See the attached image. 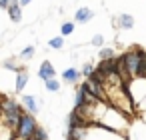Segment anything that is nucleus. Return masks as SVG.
Instances as JSON below:
<instances>
[{"instance_id": "nucleus-1", "label": "nucleus", "mask_w": 146, "mask_h": 140, "mask_svg": "<svg viewBox=\"0 0 146 140\" xmlns=\"http://www.w3.org/2000/svg\"><path fill=\"white\" fill-rule=\"evenodd\" d=\"M96 124H102V126H106V128H110V130H114V132L126 136V134H128V126H130V116L124 114L122 110H118V108L106 104L104 110L100 112Z\"/></svg>"}, {"instance_id": "nucleus-2", "label": "nucleus", "mask_w": 146, "mask_h": 140, "mask_svg": "<svg viewBox=\"0 0 146 140\" xmlns=\"http://www.w3.org/2000/svg\"><path fill=\"white\" fill-rule=\"evenodd\" d=\"M82 140H128V138L102 124H88L82 128Z\"/></svg>"}, {"instance_id": "nucleus-3", "label": "nucleus", "mask_w": 146, "mask_h": 140, "mask_svg": "<svg viewBox=\"0 0 146 140\" xmlns=\"http://www.w3.org/2000/svg\"><path fill=\"white\" fill-rule=\"evenodd\" d=\"M36 126H38L36 124V116L30 114V112H26V110H22L20 112V122H18V126L14 130L16 140H28L32 136V132L36 130Z\"/></svg>"}, {"instance_id": "nucleus-4", "label": "nucleus", "mask_w": 146, "mask_h": 140, "mask_svg": "<svg viewBox=\"0 0 146 140\" xmlns=\"http://www.w3.org/2000/svg\"><path fill=\"white\" fill-rule=\"evenodd\" d=\"M124 88H126V92H128L132 104L136 106V104L146 96V78H144V76H134V78H130V80L124 84Z\"/></svg>"}, {"instance_id": "nucleus-5", "label": "nucleus", "mask_w": 146, "mask_h": 140, "mask_svg": "<svg viewBox=\"0 0 146 140\" xmlns=\"http://www.w3.org/2000/svg\"><path fill=\"white\" fill-rule=\"evenodd\" d=\"M144 52H146V50L136 48V46L124 52V62H126V70H128L130 78L138 76V68H140V62H142V58H144Z\"/></svg>"}, {"instance_id": "nucleus-6", "label": "nucleus", "mask_w": 146, "mask_h": 140, "mask_svg": "<svg viewBox=\"0 0 146 140\" xmlns=\"http://www.w3.org/2000/svg\"><path fill=\"white\" fill-rule=\"evenodd\" d=\"M126 138H128V140H146V124H144L140 118L130 120Z\"/></svg>"}, {"instance_id": "nucleus-7", "label": "nucleus", "mask_w": 146, "mask_h": 140, "mask_svg": "<svg viewBox=\"0 0 146 140\" xmlns=\"http://www.w3.org/2000/svg\"><path fill=\"white\" fill-rule=\"evenodd\" d=\"M80 78H82V72H80V68H76V66H68L66 70H62V82H64V84L76 86V84L80 82Z\"/></svg>"}, {"instance_id": "nucleus-8", "label": "nucleus", "mask_w": 146, "mask_h": 140, "mask_svg": "<svg viewBox=\"0 0 146 140\" xmlns=\"http://www.w3.org/2000/svg\"><path fill=\"white\" fill-rule=\"evenodd\" d=\"M20 102H22V108H24L26 112H30V114H38V112H40V102H38V96L24 94V96L20 98Z\"/></svg>"}, {"instance_id": "nucleus-9", "label": "nucleus", "mask_w": 146, "mask_h": 140, "mask_svg": "<svg viewBox=\"0 0 146 140\" xmlns=\"http://www.w3.org/2000/svg\"><path fill=\"white\" fill-rule=\"evenodd\" d=\"M92 18H94V10H92V8L82 6V8H78V10L74 12V22H76V24H88Z\"/></svg>"}, {"instance_id": "nucleus-10", "label": "nucleus", "mask_w": 146, "mask_h": 140, "mask_svg": "<svg viewBox=\"0 0 146 140\" xmlns=\"http://www.w3.org/2000/svg\"><path fill=\"white\" fill-rule=\"evenodd\" d=\"M38 76H40L42 82H46V80H50V78H56V70H54V66H52L50 60H44V62L40 64V68H38Z\"/></svg>"}, {"instance_id": "nucleus-11", "label": "nucleus", "mask_w": 146, "mask_h": 140, "mask_svg": "<svg viewBox=\"0 0 146 140\" xmlns=\"http://www.w3.org/2000/svg\"><path fill=\"white\" fill-rule=\"evenodd\" d=\"M26 84H28V72H26V68H22L20 72H16V80H14V92H16V94H20V92L26 88Z\"/></svg>"}, {"instance_id": "nucleus-12", "label": "nucleus", "mask_w": 146, "mask_h": 140, "mask_svg": "<svg viewBox=\"0 0 146 140\" xmlns=\"http://www.w3.org/2000/svg\"><path fill=\"white\" fill-rule=\"evenodd\" d=\"M8 14H10V20H12V22H16V24L22 22V6H20L18 0H12V2H10Z\"/></svg>"}, {"instance_id": "nucleus-13", "label": "nucleus", "mask_w": 146, "mask_h": 140, "mask_svg": "<svg viewBox=\"0 0 146 140\" xmlns=\"http://www.w3.org/2000/svg\"><path fill=\"white\" fill-rule=\"evenodd\" d=\"M134 26V16L132 14H120L118 16V28H122V30H130Z\"/></svg>"}, {"instance_id": "nucleus-14", "label": "nucleus", "mask_w": 146, "mask_h": 140, "mask_svg": "<svg viewBox=\"0 0 146 140\" xmlns=\"http://www.w3.org/2000/svg\"><path fill=\"white\" fill-rule=\"evenodd\" d=\"M98 58L100 60H112V58H116V50L112 46H102L98 50Z\"/></svg>"}, {"instance_id": "nucleus-15", "label": "nucleus", "mask_w": 146, "mask_h": 140, "mask_svg": "<svg viewBox=\"0 0 146 140\" xmlns=\"http://www.w3.org/2000/svg\"><path fill=\"white\" fill-rule=\"evenodd\" d=\"M84 102H86V100H84V88H82V84H80V86L76 84V92H74V108L78 110L80 106H84Z\"/></svg>"}, {"instance_id": "nucleus-16", "label": "nucleus", "mask_w": 146, "mask_h": 140, "mask_svg": "<svg viewBox=\"0 0 146 140\" xmlns=\"http://www.w3.org/2000/svg\"><path fill=\"white\" fill-rule=\"evenodd\" d=\"M74 28H76V22H70V20L62 22V26H60V36H70V34H74Z\"/></svg>"}, {"instance_id": "nucleus-17", "label": "nucleus", "mask_w": 146, "mask_h": 140, "mask_svg": "<svg viewBox=\"0 0 146 140\" xmlns=\"http://www.w3.org/2000/svg\"><path fill=\"white\" fill-rule=\"evenodd\" d=\"M48 46H50L52 50H62V48H64V36H54V38H50V40H48Z\"/></svg>"}, {"instance_id": "nucleus-18", "label": "nucleus", "mask_w": 146, "mask_h": 140, "mask_svg": "<svg viewBox=\"0 0 146 140\" xmlns=\"http://www.w3.org/2000/svg\"><path fill=\"white\" fill-rule=\"evenodd\" d=\"M28 140H48V132L42 128V126H36V130L32 132V136Z\"/></svg>"}, {"instance_id": "nucleus-19", "label": "nucleus", "mask_w": 146, "mask_h": 140, "mask_svg": "<svg viewBox=\"0 0 146 140\" xmlns=\"http://www.w3.org/2000/svg\"><path fill=\"white\" fill-rule=\"evenodd\" d=\"M44 88H46L48 92H60V82H58L56 78H50V80L44 82Z\"/></svg>"}, {"instance_id": "nucleus-20", "label": "nucleus", "mask_w": 146, "mask_h": 140, "mask_svg": "<svg viewBox=\"0 0 146 140\" xmlns=\"http://www.w3.org/2000/svg\"><path fill=\"white\" fill-rule=\"evenodd\" d=\"M34 52H36V48H34L32 44H28V46L20 52V60H30V58L34 56Z\"/></svg>"}, {"instance_id": "nucleus-21", "label": "nucleus", "mask_w": 146, "mask_h": 140, "mask_svg": "<svg viewBox=\"0 0 146 140\" xmlns=\"http://www.w3.org/2000/svg\"><path fill=\"white\" fill-rule=\"evenodd\" d=\"M2 66H4L6 70H10V72H20V70L24 68V66H20V64H16L14 60H6V62H4Z\"/></svg>"}, {"instance_id": "nucleus-22", "label": "nucleus", "mask_w": 146, "mask_h": 140, "mask_svg": "<svg viewBox=\"0 0 146 140\" xmlns=\"http://www.w3.org/2000/svg\"><path fill=\"white\" fill-rule=\"evenodd\" d=\"M80 72H82L84 78H90V74L94 72V64H92V62H84L82 68H80Z\"/></svg>"}, {"instance_id": "nucleus-23", "label": "nucleus", "mask_w": 146, "mask_h": 140, "mask_svg": "<svg viewBox=\"0 0 146 140\" xmlns=\"http://www.w3.org/2000/svg\"><path fill=\"white\" fill-rule=\"evenodd\" d=\"M134 112H136V114H140V112H146V96H144V98H142V100H140V102L134 106Z\"/></svg>"}, {"instance_id": "nucleus-24", "label": "nucleus", "mask_w": 146, "mask_h": 140, "mask_svg": "<svg viewBox=\"0 0 146 140\" xmlns=\"http://www.w3.org/2000/svg\"><path fill=\"white\" fill-rule=\"evenodd\" d=\"M90 42H92V46H102V44H104V36H102V34H94Z\"/></svg>"}, {"instance_id": "nucleus-25", "label": "nucleus", "mask_w": 146, "mask_h": 140, "mask_svg": "<svg viewBox=\"0 0 146 140\" xmlns=\"http://www.w3.org/2000/svg\"><path fill=\"white\" fill-rule=\"evenodd\" d=\"M138 76H144L146 78V52H144V58L140 62V68H138Z\"/></svg>"}, {"instance_id": "nucleus-26", "label": "nucleus", "mask_w": 146, "mask_h": 140, "mask_svg": "<svg viewBox=\"0 0 146 140\" xmlns=\"http://www.w3.org/2000/svg\"><path fill=\"white\" fill-rule=\"evenodd\" d=\"M10 2H12V0H0V8H4V10H8Z\"/></svg>"}, {"instance_id": "nucleus-27", "label": "nucleus", "mask_w": 146, "mask_h": 140, "mask_svg": "<svg viewBox=\"0 0 146 140\" xmlns=\"http://www.w3.org/2000/svg\"><path fill=\"white\" fill-rule=\"evenodd\" d=\"M20 2V6H28V4H32V0H18Z\"/></svg>"}]
</instances>
